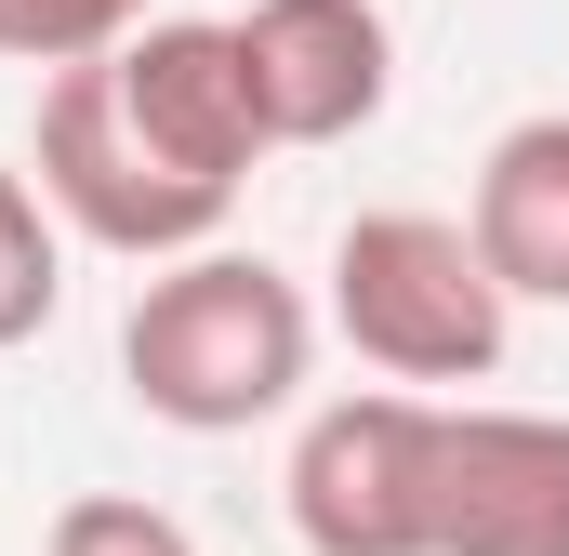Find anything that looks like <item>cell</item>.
Instances as JSON below:
<instances>
[{
	"mask_svg": "<svg viewBox=\"0 0 569 556\" xmlns=\"http://www.w3.org/2000/svg\"><path fill=\"white\" fill-rule=\"evenodd\" d=\"M305 358H318L305 291L266 252H226V239L186 252V266H159L133 291V318H120V385L159 424H186V437H239V424L291 411Z\"/></svg>",
	"mask_w": 569,
	"mask_h": 556,
	"instance_id": "6da1fadb",
	"label": "cell"
},
{
	"mask_svg": "<svg viewBox=\"0 0 569 556\" xmlns=\"http://www.w3.org/2000/svg\"><path fill=\"white\" fill-rule=\"evenodd\" d=\"M503 278L477 266V239L450 212H358L331 239V331L398 371V385H477L503 371Z\"/></svg>",
	"mask_w": 569,
	"mask_h": 556,
	"instance_id": "7a4b0ae2",
	"label": "cell"
},
{
	"mask_svg": "<svg viewBox=\"0 0 569 556\" xmlns=\"http://www.w3.org/2000/svg\"><path fill=\"white\" fill-rule=\"evenodd\" d=\"M40 199H53L80 239L133 252V266H186V252H212L226 212H239L226 186H186V172L133 133V107H120L107 67L40 80Z\"/></svg>",
	"mask_w": 569,
	"mask_h": 556,
	"instance_id": "3957f363",
	"label": "cell"
},
{
	"mask_svg": "<svg viewBox=\"0 0 569 556\" xmlns=\"http://www.w3.org/2000/svg\"><path fill=\"white\" fill-rule=\"evenodd\" d=\"M291 530L305 556H437V398H331L291 437Z\"/></svg>",
	"mask_w": 569,
	"mask_h": 556,
	"instance_id": "277c9868",
	"label": "cell"
},
{
	"mask_svg": "<svg viewBox=\"0 0 569 556\" xmlns=\"http://www.w3.org/2000/svg\"><path fill=\"white\" fill-rule=\"evenodd\" d=\"M107 80H120V107H133V133L186 172V186H226L239 199V172L266 159V93H252V53H239V27H199V13H159L146 40L107 53Z\"/></svg>",
	"mask_w": 569,
	"mask_h": 556,
	"instance_id": "5b68a950",
	"label": "cell"
},
{
	"mask_svg": "<svg viewBox=\"0 0 569 556\" xmlns=\"http://www.w3.org/2000/svg\"><path fill=\"white\" fill-rule=\"evenodd\" d=\"M437 556H569L557 411H437Z\"/></svg>",
	"mask_w": 569,
	"mask_h": 556,
	"instance_id": "8992f818",
	"label": "cell"
},
{
	"mask_svg": "<svg viewBox=\"0 0 569 556\" xmlns=\"http://www.w3.org/2000/svg\"><path fill=\"white\" fill-rule=\"evenodd\" d=\"M239 53H252V93H266V133L279 146H345L385 120V80H398V40L371 0H252L239 13Z\"/></svg>",
	"mask_w": 569,
	"mask_h": 556,
	"instance_id": "52a82bcc",
	"label": "cell"
},
{
	"mask_svg": "<svg viewBox=\"0 0 569 556\" xmlns=\"http://www.w3.org/2000/svg\"><path fill=\"white\" fill-rule=\"evenodd\" d=\"M463 239H477V266L503 278V305H569V120H517L477 159Z\"/></svg>",
	"mask_w": 569,
	"mask_h": 556,
	"instance_id": "ba28073f",
	"label": "cell"
},
{
	"mask_svg": "<svg viewBox=\"0 0 569 556\" xmlns=\"http://www.w3.org/2000/svg\"><path fill=\"white\" fill-rule=\"evenodd\" d=\"M146 27H159L146 0H0V53H13V67H53V80H67V67H107Z\"/></svg>",
	"mask_w": 569,
	"mask_h": 556,
	"instance_id": "9c48e42d",
	"label": "cell"
},
{
	"mask_svg": "<svg viewBox=\"0 0 569 556\" xmlns=\"http://www.w3.org/2000/svg\"><path fill=\"white\" fill-rule=\"evenodd\" d=\"M53 291H67V239H53L40 186L0 159V345H27V331L53 318Z\"/></svg>",
	"mask_w": 569,
	"mask_h": 556,
	"instance_id": "30bf717a",
	"label": "cell"
},
{
	"mask_svg": "<svg viewBox=\"0 0 569 556\" xmlns=\"http://www.w3.org/2000/svg\"><path fill=\"white\" fill-rule=\"evenodd\" d=\"M40 556H199V544H186V517H159V504H133V490H80Z\"/></svg>",
	"mask_w": 569,
	"mask_h": 556,
	"instance_id": "8fae6325",
	"label": "cell"
}]
</instances>
